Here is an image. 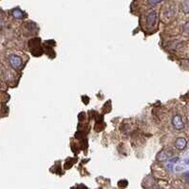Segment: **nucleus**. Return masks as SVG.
<instances>
[{
    "label": "nucleus",
    "instance_id": "9d476101",
    "mask_svg": "<svg viewBox=\"0 0 189 189\" xmlns=\"http://www.w3.org/2000/svg\"><path fill=\"white\" fill-rule=\"evenodd\" d=\"M184 31L189 34V22H187V23L184 26Z\"/></svg>",
    "mask_w": 189,
    "mask_h": 189
},
{
    "label": "nucleus",
    "instance_id": "20e7f679",
    "mask_svg": "<svg viewBox=\"0 0 189 189\" xmlns=\"http://www.w3.org/2000/svg\"><path fill=\"white\" fill-rule=\"evenodd\" d=\"M173 152L171 150H167V149H162V150H161L157 156H156V160H157L158 162H166L168 161L169 159H170V157L172 156Z\"/></svg>",
    "mask_w": 189,
    "mask_h": 189
},
{
    "label": "nucleus",
    "instance_id": "0eeeda50",
    "mask_svg": "<svg viewBox=\"0 0 189 189\" xmlns=\"http://www.w3.org/2000/svg\"><path fill=\"white\" fill-rule=\"evenodd\" d=\"M11 15L15 19H19V20H20V19H23L25 17V12L19 8H15L11 11Z\"/></svg>",
    "mask_w": 189,
    "mask_h": 189
},
{
    "label": "nucleus",
    "instance_id": "6e6552de",
    "mask_svg": "<svg viewBox=\"0 0 189 189\" xmlns=\"http://www.w3.org/2000/svg\"><path fill=\"white\" fill-rule=\"evenodd\" d=\"M182 11L185 14H189V0H184L182 2Z\"/></svg>",
    "mask_w": 189,
    "mask_h": 189
},
{
    "label": "nucleus",
    "instance_id": "423d86ee",
    "mask_svg": "<svg viewBox=\"0 0 189 189\" xmlns=\"http://www.w3.org/2000/svg\"><path fill=\"white\" fill-rule=\"evenodd\" d=\"M187 146V141L184 137H179L175 141V147L179 150H184Z\"/></svg>",
    "mask_w": 189,
    "mask_h": 189
},
{
    "label": "nucleus",
    "instance_id": "39448f33",
    "mask_svg": "<svg viewBox=\"0 0 189 189\" xmlns=\"http://www.w3.org/2000/svg\"><path fill=\"white\" fill-rule=\"evenodd\" d=\"M157 20V12L156 11H151L146 16V24L148 27H153Z\"/></svg>",
    "mask_w": 189,
    "mask_h": 189
},
{
    "label": "nucleus",
    "instance_id": "1a4fd4ad",
    "mask_svg": "<svg viewBox=\"0 0 189 189\" xmlns=\"http://www.w3.org/2000/svg\"><path fill=\"white\" fill-rule=\"evenodd\" d=\"M162 1H165V0H148V4L150 6H155Z\"/></svg>",
    "mask_w": 189,
    "mask_h": 189
},
{
    "label": "nucleus",
    "instance_id": "7ed1b4c3",
    "mask_svg": "<svg viewBox=\"0 0 189 189\" xmlns=\"http://www.w3.org/2000/svg\"><path fill=\"white\" fill-rule=\"evenodd\" d=\"M171 123H172V126L173 127L178 130V131H181L184 128L185 125H184V122L182 121V118L181 116L179 115V114H175L173 117H172V120H171Z\"/></svg>",
    "mask_w": 189,
    "mask_h": 189
},
{
    "label": "nucleus",
    "instance_id": "f8f14e48",
    "mask_svg": "<svg viewBox=\"0 0 189 189\" xmlns=\"http://www.w3.org/2000/svg\"><path fill=\"white\" fill-rule=\"evenodd\" d=\"M154 189H159V188H154Z\"/></svg>",
    "mask_w": 189,
    "mask_h": 189
},
{
    "label": "nucleus",
    "instance_id": "f257e3e1",
    "mask_svg": "<svg viewBox=\"0 0 189 189\" xmlns=\"http://www.w3.org/2000/svg\"><path fill=\"white\" fill-rule=\"evenodd\" d=\"M40 43H41L40 38H32L31 40L29 42L30 50L34 56L42 55V53H43V50L41 48Z\"/></svg>",
    "mask_w": 189,
    "mask_h": 189
},
{
    "label": "nucleus",
    "instance_id": "9b49d317",
    "mask_svg": "<svg viewBox=\"0 0 189 189\" xmlns=\"http://www.w3.org/2000/svg\"><path fill=\"white\" fill-rule=\"evenodd\" d=\"M185 180H186V181L189 184V172L185 174Z\"/></svg>",
    "mask_w": 189,
    "mask_h": 189
},
{
    "label": "nucleus",
    "instance_id": "f03ea898",
    "mask_svg": "<svg viewBox=\"0 0 189 189\" xmlns=\"http://www.w3.org/2000/svg\"><path fill=\"white\" fill-rule=\"evenodd\" d=\"M8 60H9L10 66L14 69H19L21 68L22 64H23L22 58L19 55H16V54H11L8 58Z\"/></svg>",
    "mask_w": 189,
    "mask_h": 189
}]
</instances>
